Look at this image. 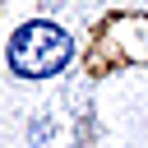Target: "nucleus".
<instances>
[{
	"label": "nucleus",
	"mask_w": 148,
	"mask_h": 148,
	"mask_svg": "<svg viewBox=\"0 0 148 148\" xmlns=\"http://www.w3.org/2000/svg\"><path fill=\"white\" fill-rule=\"evenodd\" d=\"M69 56H74V37L56 23H28L9 42V69L23 79H46V74L65 69Z\"/></svg>",
	"instance_id": "obj_1"
}]
</instances>
